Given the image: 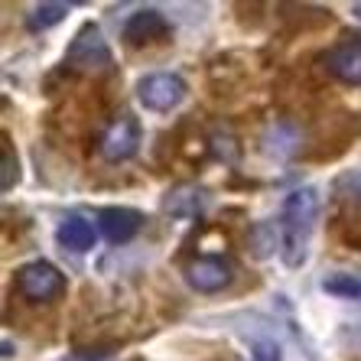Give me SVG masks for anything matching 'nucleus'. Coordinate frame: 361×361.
Returning a JSON list of instances; mask_svg holds the SVG:
<instances>
[{"label":"nucleus","instance_id":"nucleus-8","mask_svg":"<svg viewBox=\"0 0 361 361\" xmlns=\"http://www.w3.org/2000/svg\"><path fill=\"white\" fill-rule=\"evenodd\" d=\"M169 36V20L160 10L143 7L137 13H130V20L124 23V39L130 46H147V42H160Z\"/></svg>","mask_w":361,"mask_h":361},{"label":"nucleus","instance_id":"nucleus-2","mask_svg":"<svg viewBox=\"0 0 361 361\" xmlns=\"http://www.w3.org/2000/svg\"><path fill=\"white\" fill-rule=\"evenodd\" d=\"M189 94L185 82L176 72H150L137 82V101H140L147 111H157V114H166V111L179 108Z\"/></svg>","mask_w":361,"mask_h":361},{"label":"nucleus","instance_id":"nucleus-5","mask_svg":"<svg viewBox=\"0 0 361 361\" xmlns=\"http://www.w3.org/2000/svg\"><path fill=\"white\" fill-rule=\"evenodd\" d=\"M140 150V124L130 114H121L108 124L104 137H101V157L108 163H121L130 160L134 153Z\"/></svg>","mask_w":361,"mask_h":361},{"label":"nucleus","instance_id":"nucleus-9","mask_svg":"<svg viewBox=\"0 0 361 361\" xmlns=\"http://www.w3.org/2000/svg\"><path fill=\"white\" fill-rule=\"evenodd\" d=\"M98 225L104 231L111 244H127L130 238L143 228V215L137 209H124V205H114V209H104L98 215Z\"/></svg>","mask_w":361,"mask_h":361},{"label":"nucleus","instance_id":"nucleus-14","mask_svg":"<svg viewBox=\"0 0 361 361\" xmlns=\"http://www.w3.org/2000/svg\"><path fill=\"white\" fill-rule=\"evenodd\" d=\"M20 173H17V157L10 153V147H4V169H0V189L10 192L13 185H17Z\"/></svg>","mask_w":361,"mask_h":361},{"label":"nucleus","instance_id":"nucleus-4","mask_svg":"<svg viewBox=\"0 0 361 361\" xmlns=\"http://www.w3.org/2000/svg\"><path fill=\"white\" fill-rule=\"evenodd\" d=\"M17 290L33 302H46L66 290V277L49 261H30L17 270Z\"/></svg>","mask_w":361,"mask_h":361},{"label":"nucleus","instance_id":"nucleus-16","mask_svg":"<svg viewBox=\"0 0 361 361\" xmlns=\"http://www.w3.org/2000/svg\"><path fill=\"white\" fill-rule=\"evenodd\" d=\"M352 10H355V17H358V20H361V0H358V4H355V7H352Z\"/></svg>","mask_w":361,"mask_h":361},{"label":"nucleus","instance_id":"nucleus-11","mask_svg":"<svg viewBox=\"0 0 361 361\" xmlns=\"http://www.w3.org/2000/svg\"><path fill=\"white\" fill-rule=\"evenodd\" d=\"M322 290L338 300H361V277L348 274V270H332L322 277Z\"/></svg>","mask_w":361,"mask_h":361},{"label":"nucleus","instance_id":"nucleus-15","mask_svg":"<svg viewBox=\"0 0 361 361\" xmlns=\"http://www.w3.org/2000/svg\"><path fill=\"white\" fill-rule=\"evenodd\" d=\"M251 361H283L280 355V345L277 342H257L251 352Z\"/></svg>","mask_w":361,"mask_h":361},{"label":"nucleus","instance_id":"nucleus-3","mask_svg":"<svg viewBox=\"0 0 361 361\" xmlns=\"http://www.w3.org/2000/svg\"><path fill=\"white\" fill-rule=\"evenodd\" d=\"M66 62L72 68H78V72H104V68H111V49L98 26L88 23L78 30L66 52Z\"/></svg>","mask_w":361,"mask_h":361},{"label":"nucleus","instance_id":"nucleus-10","mask_svg":"<svg viewBox=\"0 0 361 361\" xmlns=\"http://www.w3.org/2000/svg\"><path fill=\"white\" fill-rule=\"evenodd\" d=\"M56 238H59L62 247H68V251H92L94 247V225L88 219H82V215H68L66 221L59 225V231H56Z\"/></svg>","mask_w":361,"mask_h":361},{"label":"nucleus","instance_id":"nucleus-1","mask_svg":"<svg viewBox=\"0 0 361 361\" xmlns=\"http://www.w3.org/2000/svg\"><path fill=\"white\" fill-rule=\"evenodd\" d=\"M316 215H319V192L312 185H302L283 199V212H280V251H283L286 267H300L306 264L310 254V238L316 228Z\"/></svg>","mask_w":361,"mask_h":361},{"label":"nucleus","instance_id":"nucleus-6","mask_svg":"<svg viewBox=\"0 0 361 361\" xmlns=\"http://www.w3.org/2000/svg\"><path fill=\"white\" fill-rule=\"evenodd\" d=\"M231 277L235 274H231V264L225 257H195L185 267V280L199 293H219V290H225L231 283Z\"/></svg>","mask_w":361,"mask_h":361},{"label":"nucleus","instance_id":"nucleus-7","mask_svg":"<svg viewBox=\"0 0 361 361\" xmlns=\"http://www.w3.org/2000/svg\"><path fill=\"white\" fill-rule=\"evenodd\" d=\"M329 75H336L342 85H361V39L358 36H348L338 46L322 56Z\"/></svg>","mask_w":361,"mask_h":361},{"label":"nucleus","instance_id":"nucleus-12","mask_svg":"<svg viewBox=\"0 0 361 361\" xmlns=\"http://www.w3.org/2000/svg\"><path fill=\"white\" fill-rule=\"evenodd\" d=\"M68 13V4H36L33 10H30V17H26V26L30 30H49V26L62 23Z\"/></svg>","mask_w":361,"mask_h":361},{"label":"nucleus","instance_id":"nucleus-13","mask_svg":"<svg viewBox=\"0 0 361 361\" xmlns=\"http://www.w3.org/2000/svg\"><path fill=\"white\" fill-rule=\"evenodd\" d=\"M251 244H254V254H257V257L274 254V247L280 244V225H274V221H261V225H254Z\"/></svg>","mask_w":361,"mask_h":361}]
</instances>
